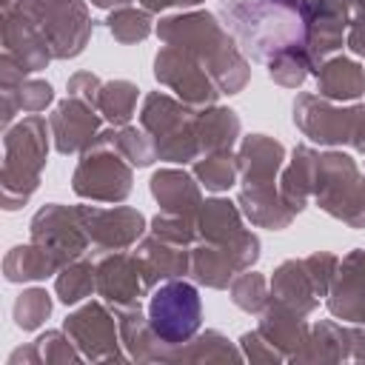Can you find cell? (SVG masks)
I'll return each mask as SVG.
<instances>
[{"mask_svg": "<svg viewBox=\"0 0 365 365\" xmlns=\"http://www.w3.org/2000/svg\"><path fill=\"white\" fill-rule=\"evenodd\" d=\"M311 202L342 225L365 231V171L348 151H319V174Z\"/></svg>", "mask_w": 365, "mask_h": 365, "instance_id": "cell-5", "label": "cell"}, {"mask_svg": "<svg viewBox=\"0 0 365 365\" xmlns=\"http://www.w3.org/2000/svg\"><path fill=\"white\" fill-rule=\"evenodd\" d=\"M48 120L40 114H26L11 128L3 131V168H0V194L3 211H20L34 191L40 188L43 168L51 148Z\"/></svg>", "mask_w": 365, "mask_h": 365, "instance_id": "cell-3", "label": "cell"}, {"mask_svg": "<svg viewBox=\"0 0 365 365\" xmlns=\"http://www.w3.org/2000/svg\"><path fill=\"white\" fill-rule=\"evenodd\" d=\"M103 123H106L103 114L77 97H66V100L54 103V111L48 114L54 151L63 157L88 151L94 145L97 134L103 131Z\"/></svg>", "mask_w": 365, "mask_h": 365, "instance_id": "cell-17", "label": "cell"}, {"mask_svg": "<svg viewBox=\"0 0 365 365\" xmlns=\"http://www.w3.org/2000/svg\"><path fill=\"white\" fill-rule=\"evenodd\" d=\"M100 88H103V80L94 71H74L66 80L68 97H77V100H83V103H88L94 108H97V100H100Z\"/></svg>", "mask_w": 365, "mask_h": 365, "instance_id": "cell-47", "label": "cell"}, {"mask_svg": "<svg viewBox=\"0 0 365 365\" xmlns=\"http://www.w3.org/2000/svg\"><path fill=\"white\" fill-rule=\"evenodd\" d=\"M148 234H154L165 242H174V245H185V248H191L200 240L194 220L180 217V214H165V211H157L148 220Z\"/></svg>", "mask_w": 365, "mask_h": 365, "instance_id": "cell-42", "label": "cell"}, {"mask_svg": "<svg viewBox=\"0 0 365 365\" xmlns=\"http://www.w3.org/2000/svg\"><path fill=\"white\" fill-rule=\"evenodd\" d=\"M154 34L163 46H174L191 54L228 97L240 94L251 80V60L242 54L234 34L225 29L220 14L208 9H188L160 17Z\"/></svg>", "mask_w": 365, "mask_h": 365, "instance_id": "cell-1", "label": "cell"}, {"mask_svg": "<svg viewBox=\"0 0 365 365\" xmlns=\"http://www.w3.org/2000/svg\"><path fill=\"white\" fill-rule=\"evenodd\" d=\"M345 46L351 54L365 57V11H351V23H348V34H345Z\"/></svg>", "mask_w": 365, "mask_h": 365, "instance_id": "cell-48", "label": "cell"}, {"mask_svg": "<svg viewBox=\"0 0 365 365\" xmlns=\"http://www.w3.org/2000/svg\"><path fill=\"white\" fill-rule=\"evenodd\" d=\"M317 174H319V151L308 143L294 145L279 171V180H277L279 194L294 214H302L308 208V202L314 200Z\"/></svg>", "mask_w": 365, "mask_h": 365, "instance_id": "cell-22", "label": "cell"}, {"mask_svg": "<svg viewBox=\"0 0 365 365\" xmlns=\"http://www.w3.org/2000/svg\"><path fill=\"white\" fill-rule=\"evenodd\" d=\"M63 265L37 242H20L11 245L3 257V279L11 285H26V282H43L54 277Z\"/></svg>", "mask_w": 365, "mask_h": 365, "instance_id": "cell-31", "label": "cell"}, {"mask_svg": "<svg viewBox=\"0 0 365 365\" xmlns=\"http://www.w3.org/2000/svg\"><path fill=\"white\" fill-rule=\"evenodd\" d=\"M134 248H137L134 254H137V259H140V268H143V277H145L148 291H154L160 282L188 277V268H191V248L165 242V240H160V237H154V234H145Z\"/></svg>", "mask_w": 365, "mask_h": 365, "instance_id": "cell-23", "label": "cell"}, {"mask_svg": "<svg viewBox=\"0 0 365 365\" xmlns=\"http://www.w3.org/2000/svg\"><path fill=\"white\" fill-rule=\"evenodd\" d=\"M111 148L134 168H148L157 160L154 137L143 125H111Z\"/></svg>", "mask_w": 365, "mask_h": 365, "instance_id": "cell-38", "label": "cell"}, {"mask_svg": "<svg viewBox=\"0 0 365 365\" xmlns=\"http://www.w3.org/2000/svg\"><path fill=\"white\" fill-rule=\"evenodd\" d=\"M137 97L140 88L131 80H106L100 88L97 111L108 125H128L134 111H137Z\"/></svg>", "mask_w": 365, "mask_h": 365, "instance_id": "cell-36", "label": "cell"}, {"mask_svg": "<svg viewBox=\"0 0 365 365\" xmlns=\"http://www.w3.org/2000/svg\"><path fill=\"white\" fill-rule=\"evenodd\" d=\"M191 174L197 177V182L205 191L222 194V191H228V188H234L240 182L237 154L234 151H208V154H200L191 163Z\"/></svg>", "mask_w": 365, "mask_h": 365, "instance_id": "cell-35", "label": "cell"}, {"mask_svg": "<svg viewBox=\"0 0 365 365\" xmlns=\"http://www.w3.org/2000/svg\"><path fill=\"white\" fill-rule=\"evenodd\" d=\"M305 20V54L314 71L345 46L351 3L348 0H299Z\"/></svg>", "mask_w": 365, "mask_h": 365, "instance_id": "cell-15", "label": "cell"}, {"mask_svg": "<svg viewBox=\"0 0 365 365\" xmlns=\"http://www.w3.org/2000/svg\"><path fill=\"white\" fill-rule=\"evenodd\" d=\"M348 351L354 362H365V322H348Z\"/></svg>", "mask_w": 365, "mask_h": 365, "instance_id": "cell-50", "label": "cell"}, {"mask_svg": "<svg viewBox=\"0 0 365 365\" xmlns=\"http://www.w3.org/2000/svg\"><path fill=\"white\" fill-rule=\"evenodd\" d=\"M202 0H137V6H143L151 14H163V11H188V9H200Z\"/></svg>", "mask_w": 365, "mask_h": 365, "instance_id": "cell-49", "label": "cell"}, {"mask_svg": "<svg viewBox=\"0 0 365 365\" xmlns=\"http://www.w3.org/2000/svg\"><path fill=\"white\" fill-rule=\"evenodd\" d=\"M237 205L254 228H265V231H285L297 220V214L282 200L277 182L274 185H240Z\"/></svg>", "mask_w": 365, "mask_h": 365, "instance_id": "cell-25", "label": "cell"}, {"mask_svg": "<svg viewBox=\"0 0 365 365\" xmlns=\"http://www.w3.org/2000/svg\"><path fill=\"white\" fill-rule=\"evenodd\" d=\"M63 331L74 339L86 362H125L128 354L120 342L117 314L103 299H88L74 305L63 319Z\"/></svg>", "mask_w": 365, "mask_h": 365, "instance_id": "cell-11", "label": "cell"}, {"mask_svg": "<svg viewBox=\"0 0 365 365\" xmlns=\"http://www.w3.org/2000/svg\"><path fill=\"white\" fill-rule=\"evenodd\" d=\"M257 331L277 348L285 354V359H291L308 339V331L311 325L305 322V317H299L297 311L279 305V302H268L265 311L259 314V322H257Z\"/></svg>", "mask_w": 365, "mask_h": 365, "instance_id": "cell-28", "label": "cell"}, {"mask_svg": "<svg viewBox=\"0 0 365 365\" xmlns=\"http://www.w3.org/2000/svg\"><path fill=\"white\" fill-rule=\"evenodd\" d=\"M237 342H240V351H242L245 362H288L285 354L277 351L257 328H254V331H245Z\"/></svg>", "mask_w": 365, "mask_h": 365, "instance_id": "cell-46", "label": "cell"}, {"mask_svg": "<svg viewBox=\"0 0 365 365\" xmlns=\"http://www.w3.org/2000/svg\"><path fill=\"white\" fill-rule=\"evenodd\" d=\"M217 14L251 63L268 66L291 48H305L299 0H220Z\"/></svg>", "mask_w": 365, "mask_h": 365, "instance_id": "cell-2", "label": "cell"}, {"mask_svg": "<svg viewBox=\"0 0 365 365\" xmlns=\"http://www.w3.org/2000/svg\"><path fill=\"white\" fill-rule=\"evenodd\" d=\"M228 294H231V302L245 311V314H262L265 305L271 302V282L265 274L248 268L242 274L234 277V282L228 285Z\"/></svg>", "mask_w": 365, "mask_h": 365, "instance_id": "cell-39", "label": "cell"}, {"mask_svg": "<svg viewBox=\"0 0 365 365\" xmlns=\"http://www.w3.org/2000/svg\"><path fill=\"white\" fill-rule=\"evenodd\" d=\"M262 254V242L251 228H242L234 240L228 242H205L197 240L191 245V268L188 279H194L202 288L222 291L234 282L237 274L248 271L257 265Z\"/></svg>", "mask_w": 365, "mask_h": 365, "instance_id": "cell-10", "label": "cell"}, {"mask_svg": "<svg viewBox=\"0 0 365 365\" xmlns=\"http://www.w3.org/2000/svg\"><path fill=\"white\" fill-rule=\"evenodd\" d=\"M43 365H71V362H86V356L80 354V348L74 345V339L63 331V328H48L43 331L37 339Z\"/></svg>", "mask_w": 365, "mask_h": 365, "instance_id": "cell-43", "label": "cell"}, {"mask_svg": "<svg viewBox=\"0 0 365 365\" xmlns=\"http://www.w3.org/2000/svg\"><path fill=\"white\" fill-rule=\"evenodd\" d=\"M242 211L237 200L228 197H205L200 211H197V234L205 242H228L234 240L245 225H242Z\"/></svg>", "mask_w": 365, "mask_h": 365, "instance_id": "cell-33", "label": "cell"}, {"mask_svg": "<svg viewBox=\"0 0 365 365\" xmlns=\"http://www.w3.org/2000/svg\"><path fill=\"white\" fill-rule=\"evenodd\" d=\"M265 74L271 83H277L282 88H302V83L314 74V66H311L305 48H291V51L274 57L265 66Z\"/></svg>", "mask_w": 365, "mask_h": 365, "instance_id": "cell-41", "label": "cell"}, {"mask_svg": "<svg viewBox=\"0 0 365 365\" xmlns=\"http://www.w3.org/2000/svg\"><path fill=\"white\" fill-rule=\"evenodd\" d=\"M234 154H237V168H240L237 185H274L288 160V148L277 137L259 134V131L240 137Z\"/></svg>", "mask_w": 365, "mask_h": 365, "instance_id": "cell-20", "label": "cell"}, {"mask_svg": "<svg viewBox=\"0 0 365 365\" xmlns=\"http://www.w3.org/2000/svg\"><path fill=\"white\" fill-rule=\"evenodd\" d=\"M117 328H120V342L131 362H163L165 345L154 334L143 305L117 311Z\"/></svg>", "mask_w": 365, "mask_h": 365, "instance_id": "cell-29", "label": "cell"}, {"mask_svg": "<svg viewBox=\"0 0 365 365\" xmlns=\"http://www.w3.org/2000/svg\"><path fill=\"white\" fill-rule=\"evenodd\" d=\"M154 80L168 91H174V97L191 108L214 106L222 94L211 80V74L191 54L174 46H160V51L154 54Z\"/></svg>", "mask_w": 365, "mask_h": 365, "instance_id": "cell-14", "label": "cell"}, {"mask_svg": "<svg viewBox=\"0 0 365 365\" xmlns=\"http://www.w3.org/2000/svg\"><path fill=\"white\" fill-rule=\"evenodd\" d=\"M194 131H197V143H200L202 154H208V151H234V145L242 137V120L234 108L214 103V106L197 108Z\"/></svg>", "mask_w": 365, "mask_h": 365, "instance_id": "cell-27", "label": "cell"}, {"mask_svg": "<svg viewBox=\"0 0 365 365\" xmlns=\"http://www.w3.org/2000/svg\"><path fill=\"white\" fill-rule=\"evenodd\" d=\"M148 191H151L154 202L160 205V211L180 214V217H188L197 222V211L202 205V185L182 165L180 168L177 165L157 168L148 180Z\"/></svg>", "mask_w": 365, "mask_h": 365, "instance_id": "cell-21", "label": "cell"}, {"mask_svg": "<svg viewBox=\"0 0 365 365\" xmlns=\"http://www.w3.org/2000/svg\"><path fill=\"white\" fill-rule=\"evenodd\" d=\"M17 9L48 40L54 60L80 57L94 34L88 0H17Z\"/></svg>", "mask_w": 365, "mask_h": 365, "instance_id": "cell-8", "label": "cell"}, {"mask_svg": "<svg viewBox=\"0 0 365 365\" xmlns=\"http://www.w3.org/2000/svg\"><path fill=\"white\" fill-rule=\"evenodd\" d=\"M134 188V165L111 148V125L103 128L71 171V191L86 202H123Z\"/></svg>", "mask_w": 365, "mask_h": 365, "instance_id": "cell-7", "label": "cell"}, {"mask_svg": "<svg viewBox=\"0 0 365 365\" xmlns=\"http://www.w3.org/2000/svg\"><path fill=\"white\" fill-rule=\"evenodd\" d=\"M3 51L20 63L26 74H37L48 68L54 51L40 29L17 9V0H3Z\"/></svg>", "mask_w": 365, "mask_h": 365, "instance_id": "cell-18", "label": "cell"}, {"mask_svg": "<svg viewBox=\"0 0 365 365\" xmlns=\"http://www.w3.org/2000/svg\"><path fill=\"white\" fill-rule=\"evenodd\" d=\"M291 120L314 145L365 154V103H331L317 91H299L291 103Z\"/></svg>", "mask_w": 365, "mask_h": 365, "instance_id": "cell-4", "label": "cell"}, {"mask_svg": "<svg viewBox=\"0 0 365 365\" xmlns=\"http://www.w3.org/2000/svg\"><path fill=\"white\" fill-rule=\"evenodd\" d=\"M325 308L339 322H365V248L339 257Z\"/></svg>", "mask_w": 365, "mask_h": 365, "instance_id": "cell-19", "label": "cell"}, {"mask_svg": "<svg viewBox=\"0 0 365 365\" xmlns=\"http://www.w3.org/2000/svg\"><path fill=\"white\" fill-rule=\"evenodd\" d=\"M194 114L197 108L185 106L174 94L148 91L143 97L137 120L154 137L157 160L171 163V165H188L202 154L197 143V131H194Z\"/></svg>", "mask_w": 365, "mask_h": 365, "instance_id": "cell-6", "label": "cell"}, {"mask_svg": "<svg viewBox=\"0 0 365 365\" xmlns=\"http://www.w3.org/2000/svg\"><path fill=\"white\" fill-rule=\"evenodd\" d=\"M94 9H103V11H114V9H123V6H131V0H88Z\"/></svg>", "mask_w": 365, "mask_h": 365, "instance_id": "cell-52", "label": "cell"}, {"mask_svg": "<svg viewBox=\"0 0 365 365\" xmlns=\"http://www.w3.org/2000/svg\"><path fill=\"white\" fill-rule=\"evenodd\" d=\"M106 23V31L120 43V46H137L143 40L151 37L154 31V14L145 11L143 6H123V9H114L108 11V17L103 20Z\"/></svg>", "mask_w": 365, "mask_h": 365, "instance_id": "cell-37", "label": "cell"}, {"mask_svg": "<svg viewBox=\"0 0 365 365\" xmlns=\"http://www.w3.org/2000/svg\"><path fill=\"white\" fill-rule=\"evenodd\" d=\"M302 259H305V268H308L311 282H314V288H317V297L325 299L328 291H331V282H334V277H336L339 257L331 254V251H314V254H308V257H302Z\"/></svg>", "mask_w": 365, "mask_h": 365, "instance_id": "cell-44", "label": "cell"}, {"mask_svg": "<svg viewBox=\"0 0 365 365\" xmlns=\"http://www.w3.org/2000/svg\"><path fill=\"white\" fill-rule=\"evenodd\" d=\"M6 365H43V356H40V348L37 342H26L20 348H14L6 359Z\"/></svg>", "mask_w": 365, "mask_h": 365, "instance_id": "cell-51", "label": "cell"}, {"mask_svg": "<svg viewBox=\"0 0 365 365\" xmlns=\"http://www.w3.org/2000/svg\"><path fill=\"white\" fill-rule=\"evenodd\" d=\"M317 94L331 103H359L365 97V66L354 57L334 54L314 71Z\"/></svg>", "mask_w": 365, "mask_h": 365, "instance_id": "cell-26", "label": "cell"}, {"mask_svg": "<svg viewBox=\"0 0 365 365\" xmlns=\"http://www.w3.org/2000/svg\"><path fill=\"white\" fill-rule=\"evenodd\" d=\"M242 351H240V342H231L222 331L217 328H200L188 342L177 345V348H168L165 359L168 365H177V362H242Z\"/></svg>", "mask_w": 365, "mask_h": 365, "instance_id": "cell-32", "label": "cell"}, {"mask_svg": "<svg viewBox=\"0 0 365 365\" xmlns=\"http://www.w3.org/2000/svg\"><path fill=\"white\" fill-rule=\"evenodd\" d=\"M351 3V11H365V0H348Z\"/></svg>", "mask_w": 365, "mask_h": 365, "instance_id": "cell-53", "label": "cell"}, {"mask_svg": "<svg viewBox=\"0 0 365 365\" xmlns=\"http://www.w3.org/2000/svg\"><path fill=\"white\" fill-rule=\"evenodd\" d=\"M29 240L43 245L60 265H68L91 251V240L83 228L77 205L46 202L34 211L29 222Z\"/></svg>", "mask_w": 365, "mask_h": 365, "instance_id": "cell-12", "label": "cell"}, {"mask_svg": "<svg viewBox=\"0 0 365 365\" xmlns=\"http://www.w3.org/2000/svg\"><path fill=\"white\" fill-rule=\"evenodd\" d=\"M351 359L348 351V322L334 319H317L308 331L305 345L288 359L294 365H305V362H345Z\"/></svg>", "mask_w": 365, "mask_h": 365, "instance_id": "cell-30", "label": "cell"}, {"mask_svg": "<svg viewBox=\"0 0 365 365\" xmlns=\"http://www.w3.org/2000/svg\"><path fill=\"white\" fill-rule=\"evenodd\" d=\"M97 294V262L80 257L54 274V297L63 305H80Z\"/></svg>", "mask_w": 365, "mask_h": 365, "instance_id": "cell-34", "label": "cell"}, {"mask_svg": "<svg viewBox=\"0 0 365 365\" xmlns=\"http://www.w3.org/2000/svg\"><path fill=\"white\" fill-rule=\"evenodd\" d=\"M80 211V220H83V228L91 240V251L94 254H108V251H128L134 248L145 231H148V220L140 208H131V205H111V208H103V205H77Z\"/></svg>", "mask_w": 365, "mask_h": 365, "instance_id": "cell-13", "label": "cell"}, {"mask_svg": "<svg viewBox=\"0 0 365 365\" xmlns=\"http://www.w3.org/2000/svg\"><path fill=\"white\" fill-rule=\"evenodd\" d=\"M51 311H54V299L40 285L23 288L14 297V305H11V317H14V325L20 331H37V328H43V322L51 317Z\"/></svg>", "mask_w": 365, "mask_h": 365, "instance_id": "cell-40", "label": "cell"}, {"mask_svg": "<svg viewBox=\"0 0 365 365\" xmlns=\"http://www.w3.org/2000/svg\"><path fill=\"white\" fill-rule=\"evenodd\" d=\"M17 100H20V111L23 114H40L54 103V88H51L48 80L26 77L20 91H17Z\"/></svg>", "mask_w": 365, "mask_h": 365, "instance_id": "cell-45", "label": "cell"}, {"mask_svg": "<svg viewBox=\"0 0 365 365\" xmlns=\"http://www.w3.org/2000/svg\"><path fill=\"white\" fill-rule=\"evenodd\" d=\"M148 285L134 251H108L97 257V297L117 314L140 305L148 297Z\"/></svg>", "mask_w": 365, "mask_h": 365, "instance_id": "cell-16", "label": "cell"}, {"mask_svg": "<svg viewBox=\"0 0 365 365\" xmlns=\"http://www.w3.org/2000/svg\"><path fill=\"white\" fill-rule=\"evenodd\" d=\"M145 314H148V322H151L154 334L163 339L165 354H168V348L188 342L202 328L200 285L194 279H185V277L160 282L148 294ZM165 354H163V359H165Z\"/></svg>", "mask_w": 365, "mask_h": 365, "instance_id": "cell-9", "label": "cell"}, {"mask_svg": "<svg viewBox=\"0 0 365 365\" xmlns=\"http://www.w3.org/2000/svg\"><path fill=\"white\" fill-rule=\"evenodd\" d=\"M268 282H271V299L274 302L297 311L299 317H308L317 311L319 297H317V288L311 282V274H308L302 257L282 259L274 268V274L268 277Z\"/></svg>", "mask_w": 365, "mask_h": 365, "instance_id": "cell-24", "label": "cell"}]
</instances>
